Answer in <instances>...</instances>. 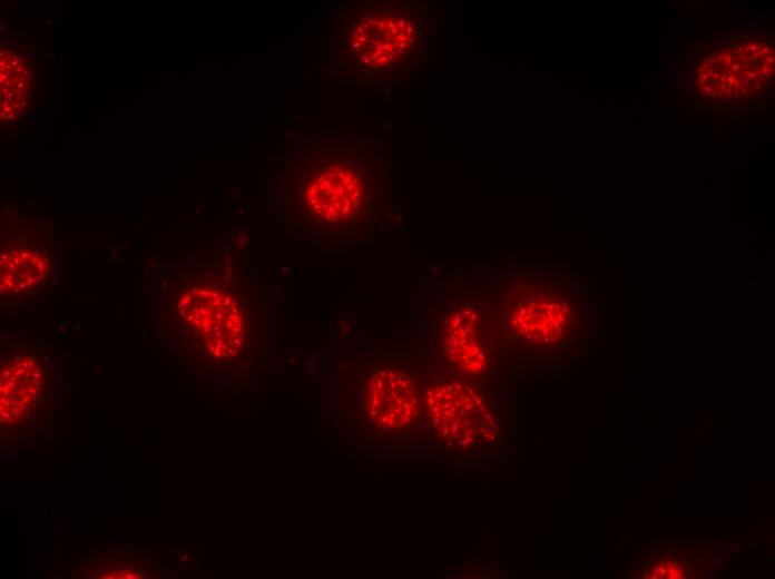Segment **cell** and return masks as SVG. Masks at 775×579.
<instances>
[{
  "mask_svg": "<svg viewBox=\"0 0 775 579\" xmlns=\"http://www.w3.org/2000/svg\"><path fill=\"white\" fill-rule=\"evenodd\" d=\"M501 307L508 334L537 347L560 343L579 318L577 300L556 284L542 281H512L503 292Z\"/></svg>",
  "mask_w": 775,
  "mask_h": 579,
  "instance_id": "cell-1",
  "label": "cell"
},
{
  "mask_svg": "<svg viewBox=\"0 0 775 579\" xmlns=\"http://www.w3.org/2000/svg\"><path fill=\"white\" fill-rule=\"evenodd\" d=\"M423 406L432 430L451 448H473L497 434L491 403L467 381L450 379L432 384L423 396Z\"/></svg>",
  "mask_w": 775,
  "mask_h": 579,
  "instance_id": "cell-2",
  "label": "cell"
},
{
  "mask_svg": "<svg viewBox=\"0 0 775 579\" xmlns=\"http://www.w3.org/2000/svg\"><path fill=\"white\" fill-rule=\"evenodd\" d=\"M177 306L208 355L224 360L242 350L247 335L245 314L229 293L214 286L193 287L180 294Z\"/></svg>",
  "mask_w": 775,
  "mask_h": 579,
  "instance_id": "cell-3",
  "label": "cell"
},
{
  "mask_svg": "<svg viewBox=\"0 0 775 579\" xmlns=\"http://www.w3.org/2000/svg\"><path fill=\"white\" fill-rule=\"evenodd\" d=\"M297 200L312 219L326 224L349 222L365 207V183L356 170L342 163L312 167L301 179Z\"/></svg>",
  "mask_w": 775,
  "mask_h": 579,
  "instance_id": "cell-4",
  "label": "cell"
},
{
  "mask_svg": "<svg viewBox=\"0 0 775 579\" xmlns=\"http://www.w3.org/2000/svg\"><path fill=\"white\" fill-rule=\"evenodd\" d=\"M422 408L423 399L415 381L399 367L382 366L365 383L364 411L367 420L380 430L409 428Z\"/></svg>",
  "mask_w": 775,
  "mask_h": 579,
  "instance_id": "cell-5",
  "label": "cell"
},
{
  "mask_svg": "<svg viewBox=\"0 0 775 579\" xmlns=\"http://www.w3.org/2000/svg\"><path fill=\"white\" fill-rule=\"evenodd\" d=\"M442 350L447 361L468 375L485 372L490 361L487 326L481 312L470 303H458L443 317Z\"/></svg>",
  "mask_w": 775,
  "mask_h": 579,
  "instance_id": "cell-6",
  "label": "cell"
},
{
  "mask_svg": "<svg viewBox=\"0 0 775 579\" xmlns=\"http://www.w3.org/2000/svg\"><path fill=\"white\" fill-rule=\"evenodd\" d=\"M415 39L412 22L398 14H375L363 19L351 41L360 59L383 67L401 58Z\"/></svg>",
  "mask_w": 775,
  "mask_h": 579,
  "instance_id": "cell-7",
  "label": "cell"
},
{
  "mask_svg": "<svg viewBox=\"0 0 775 579\" xmlns=\"http://www.w3.org/2000/svg\"><path fill=\"white\" fill-rule=\"evenodd\" d=\"M2 294H20L38 285L47 275L46 262L28 249L10 251L1 256Z\"/></svg>",
  "mask_w": 775,
  "mask_h": 579,
  "instance_id": "cell-8",
  "label": "cell"
},
{
  "mask_svg": "<svg viewBox=\"0 0 775 579\" xmlns=\"http://www.w3.org/2000/svg\"><path fill=\"white\" fill-rule=\"evenodd\" d=\"M35 367L30 363L19 362L1 375V408L18 410L24 408L37 390Z\"/></svg>",
  "mask_w": 775,
  "mask_h": 579,
  "instance_id": "cell-9",
  "label": "cell"
}]
</instances>
